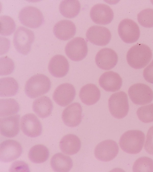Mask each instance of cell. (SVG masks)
Wrapping results in <instances>:
<instances>
[{"instance_id": "obj_1", "label": "cell", "mask_w": 153, "mask_h": 172, "mask_svg": "<svg viewBox=\"0 0 153 172\" xmlns=\"http://www.w3.org/2000/svg\"><path fill=\"white\" fill-rule=\"evenodd\" d=\"M152 56V51L147 45L137 44L128 51L126 60L128 64L135 69L143 68L150 61Z\"/></svg>"}, {"instance_id": "obj_2", "label": "cell", "mask_w": 153, "mask_h": 172, "mask_svg": "<svg viewBox=\"0 0 153 172\" xmlns=\"http://www.w3.org/2000/svg\"><path fill=\"white\" fill-rule=\"evenodd\" d=\"M145 135L139 130H130L125 132L121 136L119 145L125 152L131 154L140 152L143 147Z\"/></svg>"}, {"instance_id": "obj_3", "label": "cell", "mask_w": 153, "mask_h": 172, "mask_svg": "<svg viewBox=\"0 0 153 172\" xmlns=\"http://www.w3.org/2000/svg\"><path fill=\"white\" fill-rule=\"evenodd\" d=\"M51 86V81L47 76L38 74L32 76L27 81L25 92L29 97L35 98L48 93Z\"/></svg>"}, {"instance_id": "obj_4", "label": "cell", "mask_w": 153, "mask_h": 172, "mask_svg": "<svg viewBox=\"0 0 153 172\" xmlns=\"http://www.w3.org/2000/svg\"><path fill=\"white\" fill-rule=\"evenodd\" d=\"M108 105L110 112L114 117L118 119L124 118L129 109L127 94L122 91L113 94L108 99Z\"/></svg>"}, {"instance_id": "obj_5", "label": "cell", "mask_w": 153, "mask_h": 172, "mask_svg": "<svg viewBox=\"0 0 153 172\" xmlns=\"http://www.w3.org/2000/svg\"><path fill=\"white\" fill-rule=\"evenodd\" d=\"M34 39V34L32 30L20 26L14 33L13 43L15 49L19 53L26 55L30 51Z\"/></svg>"}, {"instance_id": "obj_6", "label": "cell", "mask_w": 153, "mask_h": 172, "mask_svg": "<svg viewBox=\"0 0 153 172\" xmlns=\"http://www.w3.org/2000/svg\"><path fill=\"white\" fill-rule=\"evenodd\" d=\"M18 17L22 24L30 28H38L44 22V16L40 10L32 6L22 8L19 12Z\"/></svg>"}, {"instance_id": "obj_7", "label": "cell", "mask_w": 153, "mask_h": 172, "mask_svg": "<svg viewBox=\"0 0 153 172\" xmlns=\"http://www.w3.org/2000/svg\"><path fill=\"white\" fill-rule=\"evenodd\" d=\"M130 99L135 104L143 105L149 104L153 99V92L148 85L141 83L131 86L128 90Z\"/></svg>"}, {"instance_id": "obj_8", "label": "cell", "mask_w": 153, "mask_h": 172, "mask_svg": "<svg viewBox=\"0 0 153 172\" xmlns=\"http://www.w3.org/2000/svg\"><path fill=\"white\" fill-rule=\"evenodd\" d=\"M67 56L74 61H79L84 59L88 52L86 41L83 38L77 37L68 43L65 48Z\"/></svg>"}, {"instance_id": "obj_9", "label": "cell", "mask_w": 153, "mask_h": 172, "mask_svg": "<svg viewBox=\"0 0 153 172\" xmlns=\"http://www.w3.org/2000/svg\"><path fill=\"white\" fill-rule=\"evenodd\" d=\"M118 33L121 39L127 43H132L139 39L140 32L139 26L133 20L125 19L119 23Z\"/></svg>"}, {"instance_id": "obj_10", "label": "cell", "mask_w": 153, "mask_h": 172, "mask_svg": "<svg viewBox=\"0 0 153 172\" xmlns=\"http://www.w3.org/2000/svg\"><path fill=\"white\" fill-rule=\"evenodd\" d=\"M119 150L117 143L112 140L108 139L101 142L96 146L94 154L98 160L107 162L116 157Z\"/></svg>"}, {"instance_id": "obj_11", "label": "cell", "mask_w": 153, "mask_h": 172, "mask_svg": "<svg viewBox=\"0 0 153 172\" xmlns=\"http://www.w3.org/2000/svg\"><path fill=\"white\" fill-rule=\"evenodd\" d=\"M22 152L21 145L12 139H7L0 145V160L4 162H8L19 157Z\"/></svg>"}, {"instance_id": "obj_12", "label": "cell", "mask_w": 153, "mask_h": 172, "mask_svg": "<svg viewBox=\"0 0 153 172\" xmlns=\"http://www.w3.org/2000/svg\"><path fill=\"white\" fill-rule=\"evenodd\" d=\"M20 126L23 133L29 137H38L42 133L41 124L36 116L33 113H27L22 117Z\"/></svg>"}, {"instance_id": "obj_13", "label": "cell", "mask_w": 153, "mask_h": 172, "mask_svg": "<svg viewBox=\"0 0 153 172\" xmlns=\"http://www.w3.org/2000/svg\"><path fill=\"white\" fill-rule=\"evenodd\" d=\"M76 90L74 86L68 83H65L58 86L55 90L53 98L58 105L65 107L71 103L74 99Z\"/></svg>"}, {"instance_id": "obj_14", "label": "cell", "mask_w": 153, "mask_h": 172, "mask_svg": "<svg viewBox=\"0 0 153 172\" xmlns=\"http://www.w3.org/2000/svg\"><path fill=\"white\" fill-rule=\"evenodd\" d=\"M88 41L95 45L104 46L107 44L111 38V34L107 28L94 25L88 29L86 33Z\"/></svg>"}, {"instance_id": "obj_15", "label": "cell", "mask_w": 153, "mask_h": 172, "mask_svg": "<svg viewBox=\"0 0 153 172\" xmlns=\"http://www.w3.org/2000/svg\"><path fill=\"white\" fill-rule=\"evenodd\" d=\"M90 16L95 23L106 25L111 22L114 15L112 10L109 6L103 4H97L91 8Z\"/></svg>"}, {"instance_id": "obj_16", "label": "cell", "mask_w": 153, "mask_h": 172, "mask_svg": "<svg viewBox=\"0 0 153 172\" xmlns=\"http://www.w3.org/2000/svg\"><path fill=\"white\" fill-rule=\"evenodd\" d=\"M82 109L79 103H73L63 111L62 119L64 123L69 127H74L78 125L81 122Z\"/></svg>"}, {"instance_id": "obj_17", "label": "cell", "mask_w": 153, "mask_h": 172, "mask_svg": "<svg viewBox=\"0 0 153 172\" xmlns=\"http://www.w3.org/2000/svg\"><path fill=\"white\" fill-rule=\"evenodd\" d=\"M118 57L116 52L108 48L102 49L97 53L95 61L97 66L104 70H109L114 67L118 62Z\"/></svg>"}, {"instance_id": "obj_18", "label": "cell", "mask_w": 153, "mask_h": 172, "mask_svg": "<svg viewBox=\"0 0 153 172\" xmlns=\"http://www.w3.org/2000/svg\"><path fill=\"white\" fill-rule=\"evenodd\" d=\"M20 118L19 115L16 114L0 118L1 134L8 138L13 137L17 135L19 131Z\"/></svg>"}, {"instance_id": "obj_19", "label": "cell", "mask_w": 153, "mask_h": 172, "mask_svg": "<svg viewBox=\"0 0 153 172\" xmlns=\"http://www.w3.org/2000/svg\"><path fill=\"white\" fill-rule=\"evenodd\" d=\"M100 86L105 90L114 92L121 88L122 80L119 75L113 71H109L102 74L99 80Z\"/></svg>"}, {"instance_id": "obj_20", "label": "cell", "mask_w": 153, "mask_h": 172, "mask_svg": "<svg viewBox=\"0 0 153 172\" xmlns=\"http://www.w3.org/2000/svg\"><path fill=\"white\" fill-rule=\"evenodd\" d=\"M69 68L68 62L66 58L61 55L53 56L48 64V69L50 74L53 76L61 78L68 73Z\"/></svg>"}, {"instance_id": "obj_21", "label": "cell", "mask_w": 153, "mask_h": 172, "mask_svg": "<svg viewBox=\"0 0 153 172\" xmlns=\"http://www.w3.org/2000/svg\"><path fill=\"white\" fill-rule=\"evenodd\" d=\"M76 29L74 24L70 20H63L57 22L53 28V33L58 39L68 40L75 35Z\"/></svg>"}, {"instance_id": "obj_22", "label": "cell", "mask_w": 153, "mask_h": 172, "mask_svg": "<svg viewBox=\"0 0 153 172\" xmlns=\"http://www.w3.org/2000/svg\"><path fill=\"white\" fill-rule=\"evenodd\" d=\"M81 147V142L76 136L69 134L64 136L59 143L62 152L68 155H73L78 153Z\"/></svg>"}, {"instance_id": "obj_23", "label": "cell", "mask_w": 153, "mask_h": 172, "mask_svg": "<svg viewBox=\"0 0 153 172\" xmlns=\"http://www.w3.org/2000/svg\"><path fill=\"white\" fill-rule=\"evenodd\" d=\"M79 97L85 104L91 105L94 104L99 100L100 92L95 85L88 84L82 87L79 93Z\"/></svg>"}, {"instance_id": "obj_24", "label": "cell", "mask_w": 153, "mask_h": 172, "mask_svg": "<svg viewBox=\"0 0 153 172\" xmlns=\"http://www.w3.org/2000/svg\"><path fill=\"white\" fill-rule=\"evenodd\" d=\"M53 108L52 102L49 97L44 96L36 99L32 105V109L39 117L45 118L51 114Z\"/></svg>"}, {"instance_id": "obj_25", "label": "cell", "mask_w": 153, "mask_h": 172, "mask_svg": "<svg viewBox=\"0 0 153 172\" xmlns=\"http://www.w3.org/2000/svg\"><path fill=\"white\" fill-rule=\"evenodd\" d=\"M73 164L70 157L60 153L54 154L51 160V168L55 172H68L72 168Z\"/></svg>"}, {"instance_id": "obj_26", "label": "cell", "mask_w": 153, "mask_h": 172, "mask_svg": "<svg viewBox=\"0 0 153 172\" xmlns=\"http://www.w3.org/2000/svg\"><path fill=\"white\" fill-rule=\"evenodd\" d=\"M81 5L78 0H63L59 5L60 13L64 17L72 18L79 13Z\"/></svg>"}, {"instance_id": "obj_27", "label": "cell", "mask_w": 153, "mask_h": 172, "mask_svg": "<svg viewBox=\"0 0 153 172\" xmlns=\"http://www.w3.org/2000/svg\"><path fill=\"white\" fill-rule=\"evenodd\" d=\"M17 81L11 77H4L0 79V96L10 97L15 95L18 91Z\"/></svg>"}, {"instance_id": "obj_28", "label": "cell", "mask_w": 153, "mask_h": 172, "mask_svg": "<svg viewBox=\"0 0 153 172\" xmlns=\"http://www.w3.org/2000/svg\"><path fill=\"white\" fill-rule=\"evenodd\" d=\"M49 152L48 148L42 145H37L30 150L28 157L32 162L39 164L45 162L48 158Z\"/></svg>"}, {"instance_id": "obj_29", "label": "cell", "mask_w": 153, "mask_h": 172, "mask_svg": "<svg viewBox=\"0 0 153 172\" xmlns=\"http://www.w3.org/2000/svg\"><path fill=\"white\" fill-rule=\"evenodd\" d=\"M19 110V105L14 99H0V117H5L15 114L18 112Z\"/></svg>"}, {"instance_id": "obj_30", "label": "cell", "mask_w": 153, "mask_h": 172, "mask_svg": "<svg viewBox=\"0 0 153 172\" xmlns=\"http://www.w3.org/2000/svg\"><path fill=\"white\" fill-rule=\"evenodd\" d=\"M133 172H153V160L143 156L138 159L133 166Z\"/></svg>"}, {"instance_id": "obj_31", "label": "cell", "mask_w": 153, "mask_h": 172, "mask_svg": "<svg viewBox=\"0 0 153 172\" xmlns=\"http://www.w3.org/2000/svg\"><path fill=\"white\" fill-rule=\"evenodd\" d=\"M0 34L3 36L11 35L16 29V24L13 19L7 16L0 17Z\"/></svg>"}, {"instance_id": "obj_32", "label": "cell", "mask_w": 153, "mask_h": 172, "mask_svg": "<svg viewBox=\"0 0 153 172\" xmlns=\"http://www.w3.org/2000/svg\"><path fill=\"white\" fill-rule=\"evenodd\" d=\"M137 115L139 119L145 123L153 122V104L140 107L137 111Z\"/></svg>"}, {"instance_id": "obj_33", "label": "cell", "mask_w": 153, "mask_h": 172, "mask_svg": "<svg viewBox=\"0 0 153 172\" xmlns=\"http://www.w3.org/2000/svg\"><path fill=\"white\" fill-rule=\"evenodd\" d=\"M137 20L142 26L150 28L153 27V9L148 8L141 11L137 15Z\"/></svg>"}, {"instance_id": "obj_34", "label": "cell", "mask_w": 153, "mask_h": 172, "mask_svg": "<svg viewBox=\"0 0 153 172\" xmlns=\"http://www.w3.org/2000/svg\"><path fill=\"white\" fill-rule=\"evenodd\" d=\"M1 76H5L10 74L13 71L14 64L13 60L7 56L0 58Z\"/></svg>"}, {"instance_id": "obj_35", "label": "cell", "mask_w": 153, "mask_h": 172, "mask_svg": "<svg viewBox=\"0 0 153 172\" xmlns=\"http://www.w3.org/2000/svg\"><path fill=\"white\" fill-rule=\"evenodd\" d=\"M144 149L149 154L153 155V126L149 128L147 132Z\"/></svg>"}, {"instance_id": "obj_36", "label": "cell", "mask_w": 153, "mask_h": 172, "mask_svg": "<svg viewBox=\"0 0 153 172\" xmlns=\"http://www.w3.org/2000/svg\"><path fill=\"white\" fill-rule=\"evenodd\" d=\"M29 167L25 162L22 161L14 162L10 168V171H29Z\"/></svg>"}, {"instance_id": "obj_37", "label": "cell", "mask_w": 153, "mask_h": 172, "mask_svg": "<svg viewBox=\"0 0 153 172\" xmlns=\"http://www.w3.org/2000/svg\"><path fill=\"white\" fill-rule=\"evenodd\" d=\"M143 76L147 82L153 84V59L144 69Z\"/></svg>"}]
</instances>
